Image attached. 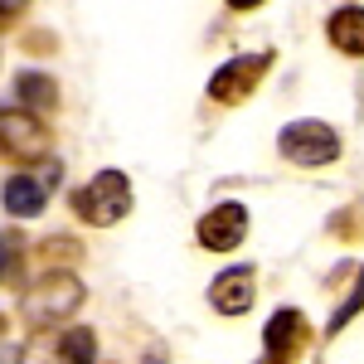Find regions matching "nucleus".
Listing matches in <instances>:
<instances>
[{
    "instance_id": "obj_12",
    "label": "nucleus",
    "mask_w": 364,
    "mask_h": 364,
    "mask_svg": "<svg viewBox=\"0 0 364 364\" xmlns=\"http://www.w3.org/2000/svg\"><path fill=\"white\" fill-rule=\"evenodd\" d=\"M49 350H54V360H92V355H97V336H92L87 326H68Z\"/></svg>"
},
{
    "instance_id": "obj_9",
    "label": "nucleus",
    "mask_w": 364,
    "mask_h": 364,
    "mask_svg": "<svg viewBox=\"0 0 364 364\" xmlns=\"http://www.w3.org/2000/svg\"><path fill=\"white\" fill-rule=\"evenodd\" d=\"M326 39L331 49L345 58H364V5H340L326 20Z\"/></svg>"
},
{
    "instance_id": "obj_1",
    "label": "nucleus",
    "mask_w": 364,
    "mask_h": 364,
    "mask_svg": "<svg viewBox=\"0 0 364 364\" xmlns=\"http://www.w3.org/2000/svg\"><path fill=\"white\" fill-rule=\"evenodd\" d=\"M83 296H87V287L68 267H44V277H34L20 291V321L29 331H49L58 321H73Z\"/></svg>"
},
{
    "instance_id": "obj_20",
    "label": "nucleus",
    "mask_w": 364,
    "mask_h": 364,
    "mask_svg": "<svg viewBox=\"0 0 364 364\" xmlns=\"http://www.w3.org/2000/svg\"><path fill=\"white\" fill-rule=\"evenodd\" d=\"M0 331H5V316H0Z\"/></svg>"
},
{
    "instance_id": "obj_16",
    "label": "nucleus",
    "mask_w": 364,
    "mask_h": 364,
    "mask_svg": "<svg viewBox=\"0 0 364 364\" xmlns=\"http://www.w3.org/2000/svg\"><path fill=\"white\" fill-rule=\"evenodd\" d=\"M331 233H336V238H360L364 233V209L350 204L345 214H336V219H331Z\"/></svg>"
},
{
    "instance_id": "obj_14",
    "label": "nucleus",
    "mask_w": 364,
    "mask_h": 364,
    "mask_svg": "<svg viewBox=\"0 0 364 364\" xmlns=\"http://www.w3.org/2000/svg\"><path fill=\"white\" fill-rule=\"evenodd\" d=\"M39 262H44V267H73V262H78V257H83V248H78V243H73V238H68V233H54V238H39Z\"/></svg>"
},
{
    "instance_id": "obj_6",
    "label": "nucleus",
    "mask_w": 364,
    "mask_h": 364,
    "mask_svg": "<svg viewBox=\"0 0 364 364\" xmlns=\"http://www.w3.org/2000/svg\"><path fill=\"white\" fill-rule=\"evenodd\" d=\"M195 238H199V248H209V252H233L248 238V204L219 199V204L195 224Z\"/></svg>"
},
{
    "instance_id": "obj_19",
    "label": "nucleus",
    "mask_w": 364,
    "mask_h": 364,
    "mask_svg": "<svg viewBox=\"0 0 364 364\" xmlns=\"http://www.w3.org/2000/svg\"><path fill=\"white\" fill-rule=\"evenodd\" d=\"M228 10H238V15H243V10H257V5H267V0H224Z\"/></svg>"
},
{
    "instance_id": "obj_2",
    "label": "nucleus",
    "mask_w": 364,
    "mask_h": 364,
    "mask_svg": "<svg viewBox=\"0 0 364 364\" xmlns=\"http://www.w3.org/2000/svg\"><path fill=\"white\" fill-rule=\"evenodd\" d=\"M73 214L87 228H112L132 214V180L122 170H97L87 185L73 190Z\"/></svg>"
},
{
    "instance_id": "obj_18",
    "label": "nucleus",
    "mask_w": 364,
    "mask_h": 364,
    "mask_svg": "<svg viewBox=\"0 0 364 364\" xmlns=\"http://www.w3.org/2000/svg\"><path fill=\"white\" fill-rule=\"evenodd\" d=\"M29 10V0H0V34L10 25H20V15Z\"/></svg>"
},
{
    "instance_id": "obj_8",
    "label": "nucleus",
    "mask_w": 364,
    "mask_h": 364,
    "mask_svg": "<svg viewBox=\"0 0 364 364\" xmlns=\"http://www.w3.org/2000/svg\"><path fill=\"white\" fill-rule=\"evenodd\" d=\"M257 301V272L252 267H224L209 282V306L219 316H248Z\"/></svg>"
},
{
    "instance_id": "obj_17",
    "label": "nucleus",
    "mask_w": 364,
    "mask_h": 364,
    "mask_svg": "<svg viewBox=\"0 0 364 364\" xmlns=\"http://www.w3.org/2000/svg\"><path fill=\"white\" fill-rule=\"evenodd\" d=\"M20 49H25V54H54V49H58V39L49 34V29H29L25 39H20Z\"/></svg>"
},
{
    "instance_id": "obj_11",
    "label": "nucleus",
    "mask_w": 364,
    "mask_h": 364,
    "mask_svg": "<svg viewBox=\"0 0 364 364\" xmlns=\"http://www.w3.org/2000/svg\"><path fill=\"white\" fill-rule=\"evenodd\" d=\"M15 97H20V107H29V112H39V117L58 112V83L49 73H20L15 78Z\"/></svg>"
},
{
    "instance_id": "obj_4",
    "label": "nucleus",
    "mask_w": 364,
    "mask_h": 364,
    "mask_svg": "<svg viewBox=\"0 0 364 364\" xmlns=\"http://www.w3.org/2000/svg\"><path fill=\"white\" fill-rule=\"evenodd\" d=\"M54 146V127L29 107H0V161L10 166H44Z\"/></svg>"
},
{
    "instance_id": "obj_3",
    "label": "nucleus",
    "mask_w": 364,
    "mask_h": 364,
    "mask_svg": "<svg viewBox=\"0 0 364 364\" xmlns=\"http://www.w3.org/2000/svg\"><path fill=\"white\" fill-rule=\"evenodd\" d=\"M277 156L296 170H321L340 161V136L331 122L321 117H301V122H287L277 136Z\"/></svg>"
},
{
    "instance_id": "obj_10",
    "label": "nucleus",
    "mask_w": 364,
    "mask_h": 364,
    "mask_svg": "<svg viewBox=\"0 0 364 364\" xmlns=\"http://www.w3.org/2000/svg\"><path fill=\"white\" fill-rule=\"evenodd\" d=\"M0 199H5V209H10L15 219H34V214L49 204V190H44L34 175H5V185H0Z\"/></svg>"
},
{
    "instance_id": "obj_5",
    "label": "nucleus",
    "mask_w": 364,
    "mask_h": 364,
    "mask_svg": "<svg viewBox=\"0 0 364 364\" xmlns=\"http://www.w3.org/2000/svg\"><path fill=\"white\" fill-rule=\"evenodd\" d=\"M267 68H272V49L228 58V63L214 68V78H209V97L219 107H238V102H248L252 92H257V83L267 78Z\"/></svg>"
},
{
    "instance_id": "obj_15",
    "label": "nucleus",
    "mask_w": 364,
    "mask_h": 364,
    "mask_svg": "<svg viewBox=\"0 0 364 364\" xmlns=\"http://www.w3.org/2000/svg\"><path fill=\"white\" fill-rule=\"evenodd\" d=\"M360 311H364V267H360V277H355V287L345 291V301L336 306L331 326H326V336H340V331H345V326H350V321H355Z\"/></svg>"
},
{
    "instance_id": "obj_13",
    "label": "nucleus",
    "mask_w": 364,
    "mask_h": 364,
    "mask_svg": "<svg viewBox=\"0 0 364 364\" xmlns=\"http://www.w3.org/2000/svg\"><path fill=\"white\" fill-rule=\"evenodd\" d=\"M20 267H25V238L15 228H0V287L20 282Z\"/></svg>"
},
{
    "instance_id": "obj_7",
    "label": "nucleus",
    "mask_w": 364,
    "mask_h": 364,
    "mask_svg": "<svg viewBox=\"0 0 364 364\" xmlns=\"http://www.w3.org/2000/svg\"><path fill=\"white\" fill-rule=\"evenodd\" d=\"M306 345H311L306 311H296V306L272 311V321H267V331H262V355L287 364V360H301V355H306Z\"/></svg>"
}]
</instances>
